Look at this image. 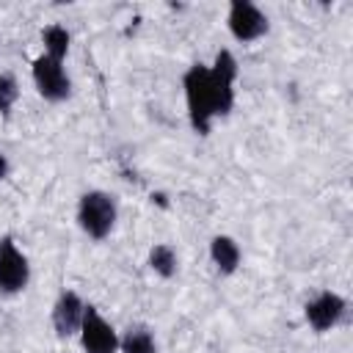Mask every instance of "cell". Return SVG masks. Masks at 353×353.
Instances as JSON below:
<instances>
[{
	"label": "cell",
	"instance_id": "1",
	"mask_svg": "<svg viewBox=\"0 0 353 353\" xmlns=\"http://www.w3.org/2000/svg\"><path fill=\"white\" fill-rule=\"evenodd\" d=\"M234 80H237V61L229 50H221L212 66L193 63L185 72L182 88L188 99V116L199 135H207L212 127V119L226 116L232 110Z\"/></svg>",
	"mask_w": 353,
	"mask_h": 353
},
{
	"label": "cell",
	"instance_id": "2",
	"mask_svg": "<svg viewBox=\"0 0 353 353\" xmlns=\"http://www.w3.org/2000/svg\"><path fill=\"white\" fill-rule=\"evenodd\" d=\"M116 215H119V207H116V199L110 193H105V190H88V193L80 196L77 221H80V229L88 237L105 240L113 232Z\"/></svg>",
	"mask_w": 353,
	"mask_h": 353
},
{
	"label": "cell",
	"instance_id": "3",
	"mask_svg": "<svg viewBox=\"0 0 353 353\" xmlns=\"http://www.w3.org/2000/svg\"><path fill=\"white\" fill-rule=\"evenodd\" d=\"M30 74H33L39 94L47 102H63L72 94V80L63 72V61H55L50 55H39L30 63Z\"/></svg>",
	"mask_w": 353,
	"mask_h": 353
},
{
	"label": "cell",
	"instance_id": "4",
	"mask_svg": "<svg viewBox=\"0 0 353 353\" xmlns=\"http://www.w3.org/2000/svg\"><path fill=\"white\" fill-rule=\"evenodd\" d=\"M80 345L85 353H116L119 350V336H116L113 325L94 306H85V312H83Z\"/></svg>",
	"mask_w": 353,
	"mask_h": 353
},
{
	"label": "cell",
	"instance_id": "5",
	"mask_svg": "<svg viewBox=\"0 0 353 353\" xmlns=\"http://www.w3.org/2000/svg\"><path fill=\"white\" fill-rule=\"evenodd\" d=\"M30 281L28 256L14 245L11 237L0 240V292H19Z\"/></svg>",
	"mask_w": 353,
	"mask_h": 353
},
{
	"label": "cell",
	"instance_id": "6",
	"mask_svg": "<svg viewBox=\"0 0 353 353\" xmlns=\"http://www.w3.org/2000/svg\"><path fill=\"white\" fill-rule=\"evenodd\" d=\"M226 22L237 41H256L268 33V17L251 0H232Z\"/></svg>",
	"mask_w": 353,
	"mask_h": 353
},
{
	"label": "cell",
	"instance_id": "7",
	"mask_svg": "<svg viewBox=\"0 0 353 353\" xmlns=\"http://www.w3.org/2000/svg\"><path fill=\"white\" fill-rule=\"evenodd\" d=\"M345 312H347V301H345L342 295L331 292V290L320 292L314 301L306 303V320H309V325H312L317 334L331 331V328L345 317Z\"/></svg>",
	"mask_w": 353,
	"mask_h": 353
},
{
	"label": "cell",
	"instance_id": "8",
	"mask_svg": "<svg viewBox=\"0 0 353 353\" xmlns=\"http://www.w3.org/2000/svg\"><path fill=\"white\" fill-rule=\"evenodd\" d=\"M83 312H85V303L80 301L77 292L72 290H63L52 306V328L58 336H72L80 331V323H83Z\"/></svg>",
	"mask_w": 353,
	"mask_h": 353
},
{
	"label": "cell",
	"instance_id": "9",
	"mask_svg": "<svg viewBox=\"0 0 353 353\" xmlns=\"http://www.w3.org/2000/svg\"><path fill=\"white\" fill-rule=\"evenodd\" d=\"M210 256H212V262L218 265V270H221L223 276H232V273L240 268V245H237L232 237H226V234L212 237V243H210Z\"/></svg>",
	"mask_w": 353,
	"mask_h": 353
},
{
	"label": "cell",
	"instance_id": "10",
	"mask_svg": "<svg viewBox=\"0 0 353 353\" xmlns=\"http://www.w3.org/2000/svg\"><path fill=\"white\" fill-rule=\"evenodd\" d=\"M119 347L121 353H157L154 336L146 325H130L127 334L119 339Z\"/></svg>",
	"mask_w": 353,
	"mask_h": 353
},
{
	"label": "cell",
	"instance_id": "11",
	"mask_svg": "<svg viewBox=\"0 0 353 353\" xmlns=\"http://www.w3.org/2000/svg\"><path fill=\"white\" fill-rule=\"evenodd\" d=\"M41 41H44V55L55 58V61H63V55L69 52V30L63 25H47L41 30Z\"/></svg>",
	"mask_w": 353,
	"mask_h": 353
},
{
	"label": "cell",
	"instance_id": "12",
	"mask_svg": "<svg viewBox=\"0 0 353 353\" xmlns=\"http://www.w3.org/2000/svg\"><path fill=\"white\" fill-rule=\"evenodd\" d=\"M149 265H152V270H154L157 276L171 279V276L176 273V254H174V248L165 245V243L152 245V251H149Z\"/></svg>",
	"mask_w": 353,
	"mask_h": 353
},
{
	"label": "cell",
	"instance_id": "13",
	"mask_svg": "<svg viewBox=\"0 0 353 353\" xmlns=\"http://www.w3.org/2000/svg\"><path fill=\"white\" fill-rule=\"evenodd\" d=\"M17 97H19L17 80L8 77V74H0V113H8L11 105L17 102Z\"/></svg>",
	"mask_w": 353,
	"mask_h": 353
},
{
	"label": "cell",
	"instance_id": "14",
	"mask_svg": "<svg viewBox=\"0 0 353 353\" xmlns=\"http://www.w3.org/2000/svg\"><path fill=\"white\" fill-rule=\"evenodd\" d=\"M6 174H8V160H6V154L0 152V182L6 179Z\"/></svg>",
	"mask_w": 353,
	"mask_h": 353
},
{
	"label": "cell",
	"instance_id": "15",
	"mask_svg": "<svg viewBox=\"0 0 353 353\" xmlns=\"http://www.w3.org/2000/svg\"><path fill=\"white\" fill-rule=\"evenodd\" d=\"M152 199H154V201H157V204H160V207H168V201H165V196H163V193H154V196H152Z\"/></svg>",
	"mask_w": 353,
	"mask_h": 353
}]
</instances>
